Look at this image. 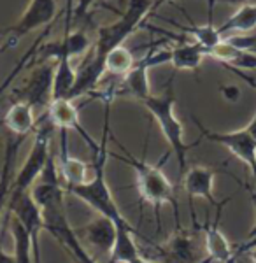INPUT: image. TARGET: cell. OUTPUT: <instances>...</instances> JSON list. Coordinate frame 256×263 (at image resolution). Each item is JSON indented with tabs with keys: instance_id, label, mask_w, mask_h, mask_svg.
I'll return each instance as SVG.
<instances>
[{
	"instance_id": "cell-30",
	"label": "cell",
	"mask_w": 256,
	"mask_h": 263,
	"mask_svg": "<svg viewBox=\"0 0 256 263\" xmlns=\"http://www.w3.org/2000/svg\"><path fill=\"white\" fill-rule=\"evenodd\" d=\"M95 2V0H79V4L76 6V9H74V12L78 16H81V14H86L88 12V9H89V6Z\"/></svg>"
},
{
	"instance_id": "cell-23",
	"label": "cell",
	"mask_w": 256,
	"mask_h": 263,
	"mask_svg": "<svg viewBox=\"0 0 256 263\" xmlns=\"http://www.w3.org/2000/svg\"><path fill=\"white\" fill-rule=\"evenodd\" d=\"M134 235H135V228H132V224H128V227H118L116 242H114L113 253L109 256V263H130L135 258L140 256Z\"/></svg>"
},
{
	"instance_id": "cell-20",
	"label": "cell",
	"mask_w": 256,
	"mask_h": 263,
	"mask_svg": "<svg viewBox=\"0 0 256 263\" xmlns=\"http://www.w3.org/2000/svg\"><path fill=\"white\" fill-rule=\"evenodd\" d=\"M48 232L63 246V248L67 249V253H69L70 256H76L83 263H99L95 258L92 256V254L86 251V248H84L83 242H81L79 235L70 228L69 221L58 224V227L51 228V230H48Z\"/></svg>"
},
{
	"instance_id": "cell-32",
	"label": "cell",
	"mask_w": 256,
	"mask_h": 263,
	"mask_svg": "<svg viewBox=\"0 0 256 263\" xmlns=\"http://www.w3.org/2000/svg\"><path fill=\"white\" fill-rule=\"evenodd\" d=\"M251 239H256V219H254L253 227H251L249 233H247V240H251Z\"/></svg>"
},
{
	"instance_id": "cell-34",
	"label": "cell",
	"mask_w": 256,
	"mask_h": 263,
	"mask_svg": "<svg viewBox=\"0 0 256 263\" xmlns=\"http://www.w3.org/2000/svg\"><path fill=\"white\" fill-rule=\"evenodd\" d=\"M249 254H251V260H253V263H256V249L249 251Z\"/></svg>"
},
{
	"instance_id": "cell-25",
	"label": "cell",
	"mask_w": 256,
	"mask_h": 263,
	"mask_svg": "<svg viewBox=\"0 0 256 263\" xmlns=\"http://www.w3.org/2000/svg\"><path fill=\"white\" fill-rule=\"evenodd\" d=\"M135 58L132 54V51L125 48V46H119V48L113 49L105 58V74H111L114 78H125V76L134 69Z\"/></svg>"
},
{
	"instance_id": "cell-19",
	"label": "cell",
	"mask_w": 256,
	"mask_h": 263,
	"mask_svg": "<svg viewBox=\"0 0 256 263\" xmlns=\"http://www.w3.org/2000/svg\"><path fill=\"white\" fill-rule=\"evenodd\" d=\"M207 51L195 41H182L172 48L170 63L176 70H198Z\"/></svg>"
},
{
	"instance_id": "cell-15",
	"label": "cell",
	"mask_w": 256,
	"mask_h": 263,
	"mask_svg": "<svg viewBox=\"0 0 256 263\" xmlns=\"http://www.w3.org/2000/svg\"><path fill=\"white\" fill-rule=\"evenodd\" d=\"M118 227L114 221H111L105 216H99L93 221H89L83 228V239L97 249L100 254H111L113 253L114 242H116Z\"/></svg>"
},
{
	"instance_id": "cell-13",
	"label": "cell",
	"mask_w": 256,
	"mask_h": 263,
	"mask_svg": "<svg viewBox=\"0 0 256 263\" xmlns=\"http://www.w3.org/2000/svg\"><path fill=\"white\" fill-rule=\"evenodd\" d=\"M65 33H63L62 41L60 42H51L46 44L44 48H39L37 51V57L41 60H54L57 62L60 57H67V58H76L79 54L86 53L92 46L88 35L84 32H70L69 30V21H67Z\"/></svg>"
},
{
	"instance_id": "cell-7",
	"label": "cell",
	"mask_w": 256,
	"mask_h": 263,
	"mask_svg": "<svg viewBox=\"0 0 256 263\" xmlns=\"http://www.w3.org/2000/svg\"><path fill=\"white\" fill-rule=\"evenodd\" d=\"M54 16H57V2L54 0H30V6L21 14V18L12 27L4 30V33L7 35V44L4 49L16 46L30 32L49 27Z\"/></svg>"
},
{
	"instance_id": "cell-31",
	"label": "cell",
	"mask_w": 256,
	"mask_h": 263,
	"mask_svg": "<svg viewBox=\"0 0 256 263\" xmlns=\"http://www.w3.org/2000/svg\"><path fill=\"white\" fill-rule=\"evenodd\" d=\"M0 263H18V261H16V258L12 254L4 251L2 246H0Z\"/></svg>"
},
{
	"instance_id": "cell-21",
	"label": "cell",
	"mask_w": 256,
	"mask_h": 263,
	"mask_svg": "<svg viewBox=\"0 0 256 263\" xmlns=\"http://www.w3.org/2000/svg\"><path fill=\"white\" fill-rule=\"evenodd\" d=\"M72 60L67 57H60L54 62V79H53V100L69 99L76 86L78 70L72 67Z\"/></svg>"
},
{
	"instance_id": "cell-35",
	"label": "cell",
	"mask_w": 256,
	"mask_h": 263,
	"mask_svg": "<svg viewBox=\"0 0 256 263\" xmlns=\"http://www.w3.org/2000/svg\"><path fill=\"white\" fill-rule=\"evenodd\" d=\"M165 2H172V0H156V6H161V4H165Z\"/></svg>"
},
{
	"instance_id": "cell-24",
	"label": "cell",
	"mask_w": 256,
	"mask_h": 263,
	"mask_svg": "<svg viewBox=\"0 0 256 263\" xmlns=\"http://www.w3.org/2000/svg\"><path fill=\"white\" fill-rule=\"evenodd\" d=\"M11 237L14 242V258L18 263H35L33 261V244L27 228L20 223V219L12 218L9 221Z\"/></svg>"
},
{
	"instance_id": "cell-18",
	"label": "cell",
	"mask_w": 256,
	"mask_h": 263,
	"mask_svg": "<svg viewBox=\"0 0 256 263\" xmlns=\"http://www.w3.org/2000/svg\"><path fill=\"white\" fill-rule=\"evenodd\" d=\"M23 137H16V135H11L6 141V151H4V162H2V168H0V216H2V211L6 207L7 200H9L11 195V188H12V165H14L16 160V153H18V147Z\"/></svg>"
},
{
	"instance_id": "cell-28",
	"label": "cell",
	"mask_w": 256,
	"mask_h": 263,
	"mask_svg": "<svg viewBox=\"0 0 256 263\" xmlns=\"http://www.w3.org/2000/svg\"><path fill=\"white\" fill-rule=\"evenodd\" d=\"M253 249H256V239L246 240V242H242V244L237 248L235 256H239V254H244V253H249V251H253Z\"/></svg>"
},
{
	"instance_id": "cell-29",
	"label": "cell",
	"mask_w": 256,
	"mask_h": 263,
	"mask_svg": "<svg viewBox=\"0 0 256 263\" xmlns=\"http://www.w3.org/2000/svg\"><path fill=\"white\" fill-rule=\"evenodd\" d=\"M209 4V11H212V7L216 6V4H232V6H246L247 0H207Z\"/></svg>"
},
{
	"instance_id": "cell-14",
	"label": "cell",
	"mask_w": 256,
	"mask_h": 263,
	"mask_svg": "<svg viewBox=\"0 0 256 263\" xmlns=\"http://www.w3.org/2000/svg\"><path fill=\"white\" fill-rule=\"evenodd\" d=\"M221 209H217L216 219L212 223L204 224V246H206V258L211 263H230L235 258V251L230 246L225 233L220 230Z\"/></svg>"
},
{
	"instance_id": "cell-12",
	"label": "cell",
	"mask_w": 256,
	"mask_h": 263,
	"mask_svg": "<svg viewBox=\"0 0 256 263\" xmlns=\"http://www.w3.org/2000/svg\"><path fill=\"white\" fill-rule=\"evenodd\" d=\"M46 116L49 118V121L53 123V126H57L60 130H76L81 137L84 139V142L92 147L93 153L100 149V144L95 142L92 139V135L84 130V126L79 123V111L76 107L74 100L69 99H57L51 100L49 107L46 109Z\"/></svg>"
},
{
	"instance_id": "cell-36",
	"label": "cell",
	"mask_w": 256,
	"mask_h": 263,
	"mask_svg": "<svg viewBox=\"0 0 256 263\" xmlns=\"http://www.w3.org/2000/svg\"><path fill=\"white\" fill-rule=\"evenodd\" d=\"M70 258H72V261H74V263H83L81 260H78V258H76V256H70Z\"/></svg>"
},
{
	"instance_id": "cell-5",
	"label": "cell",
	"mask_w": 256,
	"mask_h": 263,
	"mask_svg": "<svg viewBox=\"0 0 256 263\" xmlns=\"http://www.w3.org/2000/svg\"><path fill=\"white\" fill-rule=\"evenodd\" d=\"M53 123L49 121V118L42 116V125L37 126L35 137H33V144L30 147V153L23 165L20 167V171L16 172L14 181H12L11 195H20L25 192H30V188L33 186V182L39 179L41 172L44 171L46 163H48L51 153H49V137L53 132Z\"/></svg>"
},
{
	"instance_id": "cell-27",
	"label": "cell",
	"mask_w": 256,
	"mask_h": 263,
	"mask_svg": "<svg viewBox=\"0 0 256 263\" xmlns=\"http://www.w3.org/2000/svg\"><path fill=\"white\" fill-rule=\"evenodd\" d=\"M221 95L230 102H237L241 91H239L237 86H221Z\"/></svg>"
},
{
	"instance_id": "cell-3",
	"label": "cell",
	"mask_w": 256,
	"mask_h": 263,
	"mask_svg": "<svg viewBox=\"0 0 256 263\" xmlns=\"http://www.w3.org/2000/svg\"><path fill=\"white\" fill-rule=\"evenodd\" d=\"M144 107L148 109V112L153 116V120L156 121L158 128L163 134L165 141L169 142L170 151L176 155L177 163H179V171L181 174H185L186 171V158H188V151L191 147H195L198 144H186L185 142V130H182L181 121L176 116V91H174V76L169 79L167 86L163 88V91L158 93V95L148 97L142 102Z\"/></svg>"
},
{
	"instance_id": "cell-9",
	"label": "cell",
	"mask_w": 256,
	"mask_h": 263,
	"mask_svg": "<svg viewBox=\"0 0 256 263\" xmlns=\"http://www.w3.org/2000/svg\"><path fill=\"white\" fill-rule=\"evenodd\" d=\"M53 79L54 63L44 62L35 65L25 84L16 91V102H27L33 109H48L53 100Z\"/></svg>"
},
{
	"instance_id": "cell-22",
	"label": "cell",
	"mask_w": 256,
	"mask_h": 263,
	"mask_svg": "<svg viewBox=\"0 0 256 263\" xmlns=\"http://www.w3.org/2000/svg\"><path fill=\"white\" fill-rule=\"evenodd\" d=\"M256 28V4H246L233 12L223 25L217 27V30L223 37L230 33H249Z\"/></svg>"
},
{
	"instance_id": "cell-17",
	"label": "cell",
	"mask_w": 256,
	"mask_h": 263,
	"mask_svg": "<svg viewBox=\"0 0 256 263\" xmlns=\"http://www.w3.org/2000/svg\"><path fill=\"white\" fill-rule=\"evenodd\" d=\"M2 123L11 135L25 139V135L35 130L33 107L30 104H27V102H14V104L7 109Z\"/></svg>"
},
{
	"instance_id": "cell-26",
	"label": "cell",
	"mask_w": 256,
	"mask_h": 263,
	"mask_svg": "<svg viewBox=\"0 0 256 263\" xmlns=\"http://www.w3.org/2000/svg\"><path fill=\"white\" fill-rule=\"evenodd\" d=\"M188 35L191 37V41H195L197 44L202 46L207 51V54L211 53V49H214L221 41L225 39L223 35L217 30V27L209 21L207 25H193V27H186L182 28Z\"/></svg>"
},
{
	"instance_id": "cell-10",
	"label": "cell",
	"mask_w": 256,
	"mask_h": 263,
	"mask_svg": "<svg viewBox=\"0 0 256 263\" xmlns=\"http://www.w3.org/2000/svg\"><path fill=\"white\" fill-rule=\"evenodd\" d=\"M9 213L12 218L20 219V223L27 228V232L32 237L33 244V261L41 263V244L39 235L44 230V219H42V213L35 200L32 198L30 192L20 193V195H9Z\"/></svg>"
},
{
	"instance_id": "cell-4",
	"label": "cell",
	"mask_w": 256,
	"mask_h": 263,
	"mask_svg": "<svg viewBox=\"0 0 256 263\" xmlns=\"http://www.w3.org/2000/svg\"><path fill=\"white\" fill-rule=\"evenodd\" d=\"M119 149L125 151V155H114V158L121 160L126 165H130L132 171L135 172V186L142 200L155 205L158 211L161 205H172L174 216L179 224V211H177V198L176 192H174L172 182L169 181V177L165 176L161 171V165L158 163H149L146 160H140L137 156H134L132 153H128L123 144H119Z\"/></svg>"
},
{
	"instance_id": "cell-6",
	"label": "cell",
	"mask_w": 256,
	"mask_h": 263,
	"mask_svg": "<svg viewBox=\"0 0 256 263\" xmlns=\"http://www.w3.org/2000/svg\"><path fill=\"white\" fill-rule=\"evenodd\" d=\"M172 58V49H153L149 51L144 58L135 62L134 69H132L125 78H119L116 97L126 95L132 99L144 102L148 97H151V86H149L148 70L151 67L161 65V63H170Z\"/></svg>"
},
{
	"instance_id": "cell-1",
	"label": "cell",
	"mask_w": 256,
	"mask_h": 263,
	"mask_svg": "<svg viewBox=\"0 0 256 263\" xmlns=\"http://www.w3.org/2000/svg\"><path fill=\"white\" fill-rule=\"evenodd\" d=\"M156 6V0H128L126 11L119 16L118 21L100 27L97 33V42L92 53L84 60L83 67L78 70L76 86L72 90L69 100H76L81 95L95 91L97 84L105 74V58L113 49L123 46L128 37L135 32V28L142 23V20L149 14V11Z\"/></svg>"
},
{
	"instance_id": "cell-8",
	"label": "cell",
	"mask_w": 256,
	"mask_h": 263,
	"mask_svg": "<svg viewBox=\"0 0 256 263\" xmlns=\"http://www.w3.org/2000/svg\"><path fill=\"white\" fill-rule=\"evenodd\" d=\"M193 120L197 123L204 139L227 147L233 156H237L242 163H246L247 167H249L251 174L254 176L256 174V142H254L253 135L249 134V130L241 128L235 132H212V130H207L197 118H193Z\"/></svg>"
},
{
	"instance_id": "cell-2",
	"label": "cell",
	"mask_w": 256,
	"mask_h": 263,
	"mask_svg": "<svg viewBox=\"0 0 256 263\" xmlns=\"http://www.w3.org/2000/svg\"><path fill=\"white\" fill-rule=\"evenodd\" d=\"M105 105V118H104V132H102V142L100 149L95 153L93 158V176L89 177L88 182L76 188L67 190L70 195H74L76 198L83 200L86 205L92 207L93 211H97L99 216H105L111 221L116 223V227H128L126 218L121 214L114 195L109 188V182L105 179V162H107V141H109V109L111 104Z\"/></svg>"
},
{
	"instance_id": "cell-16",
	"label": "cell",
	"mask_w": 256,
	"mask_h": 263,
	"mask_svg": "<svg viewBox=\"0 0 256 263\" xmlns=\"http://www.w3.org/2000/svg\"><path fill=\"white\" fill-rule=\"evenodd\" d=\"M62 132V153H60V179H62L63 188L70 190L76 188V186H81L84 182L89 181V168L88 163H84L83 160L74 158V156L69 155V149H67V139H65V130Z\"/></svg>"
},
{
	"instance_id": "cell-11",
	"label": "cell",
	"mask_w": 256,
	"mask_h": 263,
	"mask_svg": "<svg viewBox=\"0 0 256 263\" xmlns=\"http://www.w3.org/2000/svg\"><path fill=\"white\" fill-rule=\"evenodd\" d=\"M216 171L212 167L206 165H193V167L186 168L182 174V188L190 198V205H193V198H204L211 205L221 207L228 203V198L223 202H217L214 193H212V186H214Z\"/></svg>"
},
{
	"instance_id": "cell-33",
	"label": "cell",
	"mask_w": 256,
	"mask_h": 263,
	"mask_svg": "<svg viewBox=\"0 0 256 263\" xmlns=\"http://www.w3.org/2000/svg\"><path fill=\"white\" fill-rule=\"evenodd\" d=\"M130 263H163V261H151V260H146V258L139 256V258H135L134 261H130Z\"/></svg>"
}]
</instances>
